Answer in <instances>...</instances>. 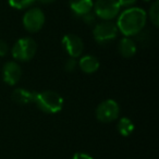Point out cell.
I'll return each instance as SVG.
<instances>
[{
    "label": "cell",
    "instance_id": "obj_13",
    "mask_svg": "<svg viewBox=\"0 0 159 159\" xmlns=\"http://www.w3.org/2000/svg\"><path fill=\"white\" fill-rule=\"evenodd\" d=\"M119 52L122 57L131 58L136 53V45L130 37H124L119 43Z\"/></svg>",
    "mask_w": 159,
    "mask_h": 159
},
{
    "label": "cell",
    "instance_id": "obj_2",
    "mask_svg": "<svg viewBox=\"0 0 159 159\" xmlns=\"http://www.w3.org/2000/svg\"><path fill=\"white\" fill-rule=\"evenodd\" d=\"M35 102L40 110L47 113H57L63 107V98L55 91H44L37 93Z\"/></svg>",
    "mask_w": 159,
    "mask_h": 159
},
{
    "label": "cell",
    "instance_id": "obj_21",
    "mask_svg": "<svg viewBox=\"0 0 159 159\" xmlns=\"http://www.w3.org/2000/svg\"><path fill=\"white\" fill-rule=\"evenodd\" d=\"M72 159H94L92 156H89V154H85V152H76L74 154Z\"/></svg>",
    "mask_w": 159,
    "mask_h": 159
},
{
    "label": "cell",
    "instance_id": "obj_20",
    "mask_svg": "<svg viewBox=\"0 0 159 159\" xmlns=\"http://www.w3.org/2000/svg\"><path fill=\"white\" fill-rule=\"evenodd\" d=\"M136 2V0H118L120 7H131Z\"/></svg>",
    "mask_w": 159,
    "mask_h": 159
},
{
    "label": "cell",
    "instance_id": "obj_3",
    "mask_svg": "<svg viewBox=\"0 0 159 159\" xmlns=\"http://www.w3.org/2000/svg\"><path fill=\"white\" fill-rule=\"evenodd\" d=\"M37 44L31 37L20 38L12 47V56L19 61H29L35 56Z\"/></svg>",
    "mask_w": 159,
    "mask_h": 159
},
{
    "label": "cell",
    "instance_id": "obj_22",
    "mask_svg": "<svg viewBox=\"0 0 159 159\" xmlns=\"http://www.w3.org/2000/svg\"><path fill=\"white\" fill-rule=\"evenodd\" d=\"M39 2L42 3H46V5H48V3H52L53 1H56V0H38Z\"/></svg>",
    "mask_w": 159,
    "mask_h": 159
},
{
    "label": "cell",
    "instance_id": "obj_7",
    "mask_svg": "<svg viewBox=\"0 0 159 159\" xmlns=\"http://www.w3.org/2000/svg\"><path fill=\"white\" fill-rule=\"evenodd\" d=\"M45 23V14L39 8H33L29 10L23 16V25L25 30L31 33L38 32Z\"/></svg>",
    "mask_w": 159,
    "mask_h": 159
},
{
    "label": "cell",
    "instance_id": "obj_16",
    "mask_svg": "<svg viewBox=\"0 0 159 159\" xmlns=\"http://www.w3.org/2000/svg\"><path fill=\"white\" fill-rule=\"evenodd\" d=\"M9 1V5L11 6L14 9H26L30 6H32L36 0H8Z\"/></svg>",
    "mask_w": 159,
    "mask_h": 159
},
{
    "label": "cell",
    "instance_id": "obj_14",
    "mask_svg": "<svg viewBox=\"0 0 159 159\" xmlns=\"http://www.w3.org/2000/svg\"><path fill=\"white\" fill-rule=\"evenodd\" d=\"M117 129L122 136H129L134 131V124L129 118H122L118 123Z\"/></svg>",
    "mask_w": 159,
    "mask_h": 159
},
{
    "label": "cell",
    "instance_id": "obj_17",
    "mask_svg": "<svg viewBox=\"0 0 159 159\" xmlns=\"http://www.w3.org/2000/svg\"><path fill=\"white\" fill-rule=\"evenodd\" d=\"M77 61L75 60V58H70L69 60H66V64H64V68L68 72H73V71L76 70L77 68Z\"/></svg>",
    "mask_w": 159,
    "mask_h": 159
},
{
    "label": "cell",
    "instance_id": "obj_6",
    "mask_svg": "<svg viewBox=\"0 0 159 159\" xmlns=\"http://www.w3.org/2000/svg\"><path fill=\"white\" fill-rule=\"evenodd\" d=\"M117 24L111 21H104L102 23H98L94 27L93 31L94 38L99 44H106V43L111 42L117 37Z\"/></svg>",
    "mask_w": 159,
    "mask_h": 159
},
{
    "label": "cell",
    "instance_id": "obj_15",
    "mask_svg": "<svg viewBox=\"0 0 159 159\" xmlns=\"http://www.w3.org/2000/svg\"><path fill=\"white\" fill-rule=\"evenodd\" d=\"M149 18L155 27L159 25V1H154L149 8Z\"/></svg>",
    "mask_w": 159,
    "mask_h": 159
},
{
    "label": "cell",
    "instance_id": "obj_9",
    "mask_svg": "<svg viewBox=\"0 0 159 159\" xmlns=\"http://www.w3.org/2000/svg\"><path fill=\"white\" fill-rule=\"evenodd\" d=\"M3 81L10 86H13L20 81L22 76V69L18 62L9 61L3 66L2 69Z\"/></svg>",
    "mask_w": 159,
    "mask_h": 159
},
{
    "label": "cell",
    "instance_id": "obj_1",
    "mask_svg": "<svg viewBox=\"0 0 159 159\" xmlns=\"http://www.w3.org/2000/svg\"><path fill=\"white\" fill-rule=\"evenodd\" d=\"M147 16L141 8H128L119 16L117 27L124 36H134L139 34L145 27Z\"/></svg>",
    "mask_w": 159,
    "mask_h": 159
},
{
    "label": "cell",
    "instance_id": "obj_19",
    "mask_svg": "<svg viewBox=\"0 0 159 159\" xmlns=\"http://www.w3.org/2000/svg\"><path fill=\"white\" fill-rule=\"evenodd\" d=\"M9 51V46L5 40L0 39V57H5Z\"/></svg>",
    "mask_w": 159,
    "mask_h": 159
},
{
    "label": "cell",
    "instance_id": "obj_11",
    "mask_svg": "<svg viewBox=\"0 0 159 159\" xmlns=\"http://www.w3.org/2000/svg\"><path fill=\"white\" fill-rule=\"evenodd\" d=\"M69 5L74 14L83 16L93 10V0H70Z\"/></svg>",
    "mask_w": 159,
    "mask_h": 159
},
{
    "label": "cell",
    "instance_id": "obj_18",
    "mask_svg": "<svg viewBox=\"0 0 159 159\" xmlns=\"http://www.w3.org/2000/svg\"><path fill=\"white\" fill-rule=\"evenodd\" d=\"M83 18V21H84L85 23H87V24H93L94 22L96 21V16H95V13H93V12H89V13H86V14H84V16H82Z\"/></svg>",
    "mask_w": 159,
    "mask_h": 159
},
{
    "label": "cell",
    "instance_id": "obj_12",
    "mask_svg": "<svg viewBox=\"0 0 159 159\" xmlns=\"http://www.w3.org/2000/svg\"><path fill=\"white\" fill-rule=\"evenodd\" d=\"M79 66L81 68V70L84 73L87 74H92V73H95L96 71L99 69V60L95 57V56L92 55H86L83 56L79 61Z\"/></svg>",
    "mask_w": 159,
    "mask_h": 159
},
{
    "label": "cell",
    "instance_id": "obj_8",
    "mask_svg": "<svg viewBox=\"0 0 159 159\" xmlns=\"http://www.w3.org/2000/svg\"><path fill=\"white\" fill-rule=\"evenodd\" d=\"M62 45L71 58H77L82 55L84 45L83 40L74 34H68L62 38Z\"/></svg>",
    "mask_w": 159,
    "mask_h": 159
},
{
    "label": "cell",
    "instance_id": "obj_5",
    "mask_svg": "<svg viewBox=\"0 0 159 159\" xmlns=\"http://www.w3.org/2000/svg\"><path fill=\"white\" fill-rule=\"evenodd\" d=\"M120 113V107L113 99H107L100 102L96 108V118L102 123L115 121Z\"/></svg>",
    "mask_w": 159,
    "mask_h": 159
},
{
    "label": "cell",
    "instance_id": "obj_4",
    "mask_svg": "<svg viewBox=\"0 0 159 159\" xmlns=\"http://www.w3.org/2000/svg\"><path fill=\"white\" fill-rule=\"evenodd\" d=\"M93 9L96 16L104 21H110L119 14L121 7L118 0H96Z\"/></svg>",
    "mask_w": 159,
    "mask_h": 159
},
{
    "label": "cell",
    "instance_id": "obj_10",
    "mask_svg": "<svg viewBox=\"0 0 159 159\" xmlns=\"http://www.w3.org/2000/svg\"><path fill=\"white\" fill-rule=\"evenodd\" d=\"M37 93L32 92L26 89H16L12 92L11 98L14 102L19 105H27L35 102V98Z\"/></svg>",
    "mask_w": 159,
    "mask_h": 159
},
{
    "label": "cell",
    "instance_id": "obj_23",
    "mask_svg": "<svg viewBox=\"0 0 159 159\" xmlns=\"http://www.w3.org/2000/svg\"><path fill=\"white\" fill-rule=\"evenodd\" d=\"M145 1H150V0H145Z\"/></svg>",
    "mask_w": 159,
    "mask_h": 159
}]
</instances>
